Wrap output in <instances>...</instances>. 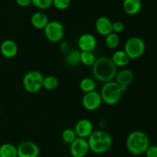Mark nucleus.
<instances>
[{"label": "nucleus", "instance_id": "nucleus-25", "mask_svg": "<svg viewBox=\"0 0 157 157\" xmlns=\"http://www.w3.org/2000/svg\"><path fill=\"white\" fill-rule=\"evenodd\" d=\"M77 137L78 136L75 133V131L71 128H67L61 133V139L64 143H67V144H71Z\"/></svg>", "mask_w": 157, "mask_h": 157}, {"label": "nucleus", "instance_id": "nucleus-28", "mask_svg": "<svg viewBox=\"0 0 157 157\" xmlns=\"http://www.w3.org/2000/svg\"><path fill=\"white\" fill-rule=\"evenodd\" d=\"M125 29L124 23L121 21H116L112 23V31L113 32L117 34H119L123 32Z\"/></svg>", "mask_w": 157, "mask_h": 157}, {"label": "nucleus", "instance_id": "nucleus-2", "mask_svg": "<svg viewBox=\"0 0 157 157\" xmlns=\"http://www.w3.org/2000/svg\"><path fill=\"white\" fill-rule=\"evenodd\" d=\"M150 146V139L143 131L135 130L130 132L126 139V148L130 154L135 156L145 154Z\"/></svg>", "mask_w": 157, "mask_h": 157}, {"label": "nucleus", "instance_id": "nucleus-19", "mask_svg": "<svg viewBox=\"0 0 157 157\" xmlns=\"http://www.w3.org/2000/svg\"><path fill=\"white\" fill-rule=\"evenodd\" d=\"M80 54L81 51L73 49L70 50L65 54L64 57V62L66 64L69 66H76L81 63L80 60Z\"/></svg>", "mask_w": 157, "mask_h": 157}, {"label": "nucleus", "instance_id": "nucleus-21", "mask_svg": "<svg viewBox=\"0 0 157 157\" xmlns=\"http://www.w3.org/2000/svg\"><path fill=\"white\" fill-rule=\"evenodd\" d=\"M58 79L54 75L44 76L42 82V87L49 91L54 90L58 86Z\"/></svg>", "mask_w": 157, "mask_h": 157}, {"label": "nucleus", "instance_id": "nucleus-26", "mask_svg": "<svg viewBox=\"0 0 157 157\" xmlns=\"http://www.w3.org/2000/svg\"><path fill=\"white\" fill-rule=\"evenodd\" d=\"M32 4L38 9L45 10L52 7L53 0H32Z\"/></svg>", "mask_w": 157, "mask_h": 157}, {"label": "nucleus", "instance_id": "nucleus-13", "mask_svg": "<svg viewBox=\"0 0 157 157\" xmlns=\"http://www.w3.org/2000/svg\"><path fill=\"white\" fill-rule=\"evenodd\" d=\"M18 45L12 39H6L0 45L1 54L6 58H14L18 53Z\"/></svg>", "mask_w": 157, "mask_h": 157}, {"label": "nucleus", "instance_id": "nucleus-23", "mask_svg": "<svg viewBox=\"0 0 157 157\" xmlns=\"http://www.w3.org/2000/svg\"><path fill=\"white\" fill-rule=\"evenodd\" d=\"M80 89L81 91L87 93V92L94 91L96 89V84H95L94 80L90 78H84L80 82Z\"/></svg>", "mask_w": 157, "mask_h": 157}, {"label": "nucleus", "instance_id": "nucleus-14", "mask_svg": "<svg viewBox=\"0 0 157 157\" xmlns=\"http://www.w3.org/2000/svg\"><path fill=\"white\" fill-rule=\"evenodd\" d=\"M112 22L107 16H100L95 22V29L98 34L102 36H107L112 31Z\"/></svg>", "mask_w": 157, "mask_h": 157}, {"label": "nucleus", "instance_id": "nucleus-15", "mask_svg": "<svg viewBox=\"0 0 157 157\" xmlns=\"http://www.w3.org/2000/svg\"><path fill=\"white\" fill-rule=\"evenodd\" d=\"M142 9L141 0H124L123 9L129 15H134L139 13Z\"/></svg>", "mask_w": 157, "mask_h": 157}, {"label": "nucleus", "instance_id": "nucleus-32", "mask_svg": "<svg viewBox=\"0 0 157 157\" xmlns=\"http://www.w3.org/2000/svg\"><path fill=\"white\" fill-rule=\"evenodd\" d=\"M131 157H137V156H135V155H133V156H131Z\"/></svg>", "mask_w": 157, "mask_h": 157}, {"label": "nucleus", "instance_id": "nucleus-3", "mask_svg": "<svg viewBox=\"0 0 157 157\" xmlns=\"http://www.w3.org/2000/svg\"><path fill=\"white\" fill-rule=\"evenodd\" d=\"M90 151L96 154H103L110 150L113 139L110 134L104 130L94 131L87 138Z\"/></svg>", "mask_w": 157, "mask_h": 157}, {"label": "nucleus", "instance_id": "nucleus-16", "mask_svg": "<svg viewBox=\"0 0 157 157\" xmlns=\"http://www.w3.org/2000/svg\"><path fill=\"white\" fill-rule=\"evenodd\" d=\"M48 22L47 15L42 12H36L31 16V24L36 29H44Z\"/></svg>", "mask_w": 157, "mask_h": 157}, {"label": "nucleus", "instance_id": "nucleus-24", "mask_svg": "<svg viewBox=\"0 0 157 157\" xmlns=\"http://www.w3.org/2000/svg\"><path fill=\"white\" fill-rule=\"evenodd\" d=\"M80 60L81 64L86 66H91L94 65L96 60L94 54L93 52H81L80 54Z\"/></svg>", "mask_w": 157, "mask_h": 157}, {"label": "nucleus", "instance_id": "nucleus-7", "mask_svg": "<svg viewBox=\"0 0 157 157\" xmlns=\"http://www.w3.org/2000/svg\"><path fill=\"white\" fill-rule=\"evenodd\" d=\"M43 30L46 38L53 43L61 42L65 34L64 26L58 21H49Z\"/></svg>", "mask_w": 157, "mask_h": 157}, {"label": "nucleus", "instance_id": "nucleus-33", "mask_svg": "<svg viewBox=\"0 0 157 157\" xmlns=\"http://www.w3.org/2000/svg\"><path fill=\"white\" fill-rule=\"evenodd\" d=\"M0 113H1V110H0Z\"/></svg>", "mask_w": 157, "mask_h": 157}, {"label": "nucleus", "instance_id": "nucleus-5", "mask_svg": "<svg viewBox=\"0 0 157 157\" xmlns=\"http://www.w3.org/2000/svg\"><path fill=\"white\" fill-rule=\"evenodd\" d=\"M43 75L38 70H31L25 74L22 79L23 87L29 93H36L42 88Z\"/></svg>", "mask_w": 157, "mask_h": 157}, {"label": "nucleus", "instance_id": "nucleus-10", "mask_svg": "<svg viewBox=\"0 0 157 157\" xmlns=\"http://www.w3.org/2000/svg\"><path fill=\"white\" fill-rule=\"evenodd\" d=\"M90 151L87 139L77 137L70 144V153L73 157H85Z\"/></svg>", "mask_w": 157, "mask_h": 157}, {"label": "nucleus", "instance_id": "nucleus-9", "mask_svg": "<svg viewBox=\"0 0 157 157\" xmlns=\"http://www.w3.org/2000/svg\"><path fill=\"white\" fill-rule=\"evenodd\" d=\"M81 103H82L83 107L85 109L88 111H95L99 109L103 101L100 92L94 90L84 93Z\"/></svg>", "mask_w": 157, "mask_h": 157}, {"label": "nucleus", "instance_id": "nucleus-20", "mask_svg": "<svg viewBox=\"0 0 157 157\" xmlns=\"http://www.w3.org/2000/svg\"><path fill=\"white\" fill-rule=\"evenodd\" d=\"M0 157H18L17 147L12 143H3L0 146Z\"/></svg>", "mask_w": 157, "mask_h": 157}, {"label": "nucleus", "instance_id": "nucleus-12", "mask_svg": "<svg viewBox=\"0 0 157 157\" xmlns=\"http://www.w3.org/2000/svg\"><path fill=\"white\" fill-rule=\"evenodd\" d=\"M78 46L81 52H93L97 46V39L90 33H84L78 39Z\"/></svg>", "mask_w": 157, "mask_h": 157}, {"label": "nucleus", "instance_id": "nucleus-18", "mask_svg": "<svg viewBox=\"0 0 157 157\" xmlns=\"http://www.w3.org/2000/svg\"><path fill=\"white\" fill-rule=\"evenodd\" d=\"M110 58L117 67H124L127 66L131 60L124 50L115 51Z\"/></svg>", "mask_w": 157, "mask_h": 157}, {"label": "nucleus", "instance_id": "nucleus-29", "mask_svg": "<svg viewBox=\"0 0 157 157\" xmlns=\"http://www.w3.org/2000/svg\"><path fill=\"white\" fill-rule=\"evenodd\" d=\"M147 157H157V146H150L145 152Z\"/></svg>", "mask_w": 157, "mask_h": 157}, {"label": "nucleus", "instance_id": "nucleus-8", "mask_svg": "<svg viewBox=\"0 0 157 157\" xmlns=\"http://www.w3.org/2000/svg\"><path fill=\"white\" fill-rule=\"evenodd\" d=\"M39 153L38 145L30 140H25L17 146L18 157H38Z\"/></svg>", "mask_w": 157, "mask_h": 157}, {"label": "nucleus", "instance_id": "nucleus-4", "mask_svg": "<svg viewBox=\"0 0 157 157\" xmlns=\"http://www.w3.org/2000/svg\"><path fill=\"white\" fill-rule=\"evenodd\" d=\"M100 94L103 103L108 106H113L117 104L121 99L123 92H121L118 83L113 80L104 83Z\"/></svg>", "mask_w": 157, "mask_h": 157}, {"label": "nucleus", "instance_id": "nucleus-30", "mask_svg": "<svg viewBox=\"0 0 157 157\" xmlns=\"http://www.w3.org/2000/svg\"><path fill=\"white\" fill-rule=\"evenodd\" d=\"M15 3L20 7H28L32 4V0H15Z\"/></svg>", "mask_w": 157, "mask_h": 157}, {"label": "nucleus", "instance_id": "nucleus-31", "mask_svg": "<svg viewBox=\"0 0 157 157\" xmlns=\"http://www.w3.org/2000/svg\"><path fill=\"white\" fill-rule=\"evenodd\" d=\"M60 49H61V52H64V54H66L68 51H70V46H69L67 42L63 41L61 42V44H60Z\"/></svg>", "mask_w": 157, "mask_h": 157}, {"label": "nucleus", "instance_id": "nucleus-22", "mask_svg": "<svg viewBox=\"0 0 157 157\" xmlns=\"http://www.w3.org/2000/svg\"><path fill=\"white\" fill-rule=\"evenodd\" d=\"M120 37L118 34L112 32L107 36H105V45L108 49H115L118 47L120 44Z\"/></svg>", "mask_w": 157, "mask_h": 157}, {"label": "nucleus", "instance_id": "nucleus-27", "mask_svg": "<svg viewBox=\"0 0 157 157\" xmlns=\"http://www.w3.org/2000/svg\"><path fill=\"white\" fill-rule=\"evenodd\" d=\"M71 0H53L52 6L58 10H65L70 6Z\"/></svg>", "mask_w": 157, "mask_h": 157}, {"label": "nucleus", "instance_id": "nucleus-17", "mask_svg": "<svg viewBox=\"0 0 157 157\" xmlns=\"http://www.w3.org/2000/svg\"><path fill=\"white\" fill-rule=\"evenodd\" d=\"M115 78H116L115 82L117 83L119 85L129 86L133 81L134 75H133V72L130 69H124L117 72L116 76H115Z\"/></svg>", "mask_w": 157, "mask_h": 157}, {"label": "nucleus", "instance_id": "nucleus-11", "mask_svg": "<svg viewBox=\"0 0 157 157\" xmlns=\"http://www.w3.org/2000/svg\"><path fill=\"white\" fill-rule=\"evenodd\" d=\"M74 130L78 137L87 139L94 132L93 123L90 119H81L76 123Z\"/></svg>", "mask_w": 157, "mask_h": 157}, {"label": "nucleus", "instance_id": "nucleus-6", "mask_svg": "<svg viewBox=\"0 0 157 157\" xmlns=\"http://www.w3.org/2000/svg\"><path fill=\"white\" fill-rule=\"evenodd\" d=\"M124 50L130 59H136L142 56L145 52V42L140 37L132 36L126 41Z\"/></svg>", "mask_w": 157, "mask_h": 157}, {"label": "nucleus", "instance_id": "nucleus-1", "mask_svg": "<svg viewBox=\"0 0 157 157\" xmlns=\"http://www.w3.org/2000/svg\"><path fill=\"white\" fill-rule=\"evenodd\" d=\"M92 72L95 78L105 83L113 81L117 73V67L115 66L111 58L101 56L96 58L92 66Z\"/></svg>", "mask_w": 157, "mask_h": 157}]
</instances>
